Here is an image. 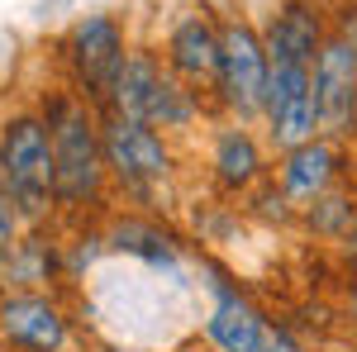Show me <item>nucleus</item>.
<instances>
[{
	"label": "nucleus",
	"mask_w": 357,
	"mask_h": 352,
	"mask_svg": "<svg viewBox=\"0 0 357 352\" xmlns=\"http://www.w3.org/2000/svg\"><path fill=\"white\" fill-rule=\"evenodd\" d=\"M0 176L10 181L15 210L24 224H43L57 205L53 138L38 105H15L0 114Z\"/></svg>",
	"instance_id": "nucleus-3"
},
{
	"label": "nucleus",
	"mask_w": 357,
	"mask_h": 352,
	"mask_svg": "<svg viewBox=\"0 0 357 352\" xmlns=\"http://www.w3.org/2000/svg\"><path fill=\"white\" fill-rule=\"evenodd\" d=\"M257 24H262L272 62H296V67H314L333 33L324 0H272L267 20Z\"/></svg>",
	"instance_id": "nucleus-9"
},
{
	"label": "nucleus",
	"mask_w": 357,
	"mask_h": 352,
	"mask_svg": "<svg viewBox=\"0 0 357 352\" xmlns=\"http://www.w3.org/2000/svg\"><path fill=\"white\" fill-rule=\"evenodd\" d=\"M343 247H348V252H353V257H357V215H353V229L343 234Z\"/></svg>",
	"instance_id": "nucleus-21"
},
{
	"label": "nucleus",
	"mask_w": 357,
	"mask_h": 352,
	"mask_svg": "<svg viewBox=\"0 0 357 352\" xmlns=\"http://www.w3.org/2000/svg\"><path fill=\"white\" fill-rule=\"evenodd\" d=\"M72 338L67 314L57 309V300L38 291H15L0 296V343L15 352H62Z\"/></svg>",
	"instance_id": "nucleus-11"
},
{
	"label": "nucleus",
	"mask_w": 357,
	"mask_h": 352,
	"mask_svg": "<svg viewBox=\"0 0 357 352\" xmlns=\"http://www.w3.org/2000/svg\"><path fill=\"white\" fill-rule=\"evenodd\" d=\"M353 138H357V134H353Z\"/></svg>",
	"instance_id": "nucleus-23"
},
{
	"label": "nucleus",
	"mask_w": 357,
	"mask_h": 352,
	"mask_svg": "<svg viewBox=\"0 0 357 352\" xmlns=\"http://www.w3.org/2000/svg\"><path fill=\"white\" fill-rule=\"evenodd\" d=\"M205 109H215V105H210V95H200L195 86H186L181 77H172V72H167L162 82H158V91H153L148 124H153V129H162V134L172 138V134H186V129H195Z\"/></svg>",
	"instance_id": "nucleus-15"
},
{
	"label": "nucleus",
	"mask_w": 357,
	"mask_h": 352,
	"mask_svg": "<svg viewBox=\"0 0 357 352\" xmlns=\"http://www.w3.org/2000/svg\"><path fill=\"white\" fill-rule=\"evenodd\" d=\"M110 243L119 252H134L143 262H153V267H172V257H176V247L167 238L162 229H153V224H138V219H124V224H114L110 229Z\"/></svg>",
	"instance_id": "nucleus-16"
},
{
	"label": "nucleus",
	"mask_w": 357,
	"mask_h": 352,
	"mask_svg": "<svg viewBox=\"0 0 357 352\" xmlns=\"http://www.w3.org/2000/svg\"><path fill=\"white\" fill-rule=\"evenodd\" d=\"M314 95H319V129L329 138L357 134V24L348 15L333 20V33L314 62Z\"/></svg>",
	"instance_id": "nucleus-7"
},
{
	"label": "nucleus",
	"mask_w": 357,
	"mask_h": 352,
	"mask_svg": "<svg viewBox=\"0 0 357 352\" xmlns=\"http://www.w3.org/2000/svg\"><path fill=\"white\" fill-rule=\"evenodd\" d=\"M53 48H57V67H62L67 86L82 100H91L96 109H105L114 95V82H119V72L129 62L134 38H129V20L124 15L91 10V15H77L57 33Z\"/></svg>",
	"instance_id": "nucleus-2"
},
{
	"label": "nucleus",
	"mask_w": 357,
	"mask_h": 352,
	"mask_svg": "<svg viewBox=\"0 0 357 352\" xmlns=\"http://www.w3.org/2000/svg\"><path fill=\"white\" fill-rule=\"evenodd\" d=\"M220 20L224 10H215L210 0H181V5H172L162 43H158L167 72L195 86L200 95L215 91V72H220Z\"/></svg>",
	"instance_id": "nucleus-5"
},
{
	"label": "nucleus",
	"mask_w": 357,
	"mask_h": 352,
	"mask_svg": "<svg viewBox=\"0 0 357 352\" xmlns=\"http://www.w3.org/2000/svg\"><path fill=\"white\" fill-rule=\"evenodd\" d=\"M38 114L53 138V162H57V205H86L96 200L110 167H105V143H100V109L82 100L72 86H53L38 95Z\"/></svg>",
	"instance_id": "nucleus-1"
},
{
	"label": "nucleus",
	"mask_w": 357,
	"mask_h": 352,
	"mask_svg": "<svg viewBox=\"0 0 357 352\" xmlns=\"http://www.w3.org/2000/svg\"><path fill=\"white\" fill-rule=\"evenodd\" d=\"M267 82H272V53H267L262 24L248 10H224L220 72H215V91H210L215 114L220 119H238V124H262Z\"/></svg>",
	"instance_id": "nucleus-4"
},
{
	"label": "nucleus",
	"mask_w": 357,
	"mask_h": 352,
	"mask_svg": "<svg viewBox=\"0 0 357 352\" xmlns=\"http://www.w3.org/2000/svg\"><path fill=\"white\" fill-rule=\"evenodd\" d=\"M353 215H357V195L343 186H333L329 195H319L314 205H305V224L319 234V238H343L353 229Z\"/></svg>",
	"instance_id": "nucleus-17"
},
{
	"label": "nucleus",
	"mask_w": 357,
	"mask_h": 352,
	"mask_svg": "<svg viewBox=\"0 0 357 352\" xmlns=\"http://www.w3.org/2000/svg\"><path fill=\"white\" fill-rule=\"evenodd\" d=\"M210 176L229 195L257 190L267 181V143L252 134V124H238V119L215 124V134H210Z\"/></svg>",
	"instance_id": "nucleus-12"
},
{
	"label": "nucleus",
	"mask_w": 357,
	"mask_h": 352,
	"mask_svg": "<svg viewBox=\"0 0 357 352\" xmlns=\"http://www.w3.org/2000/svg\"><path fill=\"white\" fill-rule=\"evenodd\" d=\"M348 319H353V324H357V291H353V296H348Z\"/></svg>",
	"instance_id": "nucleus-22"
},
{
	"label": "nucleus",
	"mask_w": 357,
	"mask_h": 352,
	"mask_svg": "<svg viewBox=\"0 0 357 352\" xmlns=\"http://www.w3.org/2000/svg\"><path fill=\"white\" fill-rule=\"evenodd\" d=\"M100 143H105V167L124 190L143 195L148 186H162L176 167L172 138L143 119H119V114H100Z\"/></svg>",
	"instance_id": "nucleus-6"
},
{
	"label": "nucleus",
	"mask_w": 357,
	"mask_h": 352,
	"mask_svg": "<svg viewBox=\"0 0 357 352\" xmlns=\"http://www.w3.org/2000/svg\"><path fill=\"white\" fill-rule=\"evenodd\" d=\"M262 352H305V348L291 338V333H286V328H272V333H267V348H262Z\"/></svg>",
	"instance_id": "nucleus-20"
},
{
	"label": "nucleus",
	"mask_w": 357,
	"mask_h": 352,
	"mask_svg": "<svg viewBox=\"0 0 357 352\" xmlns=\"http://www.w3.org/2000/svg\"><path fill=\"white\" fill-rule=\"evenodd\" d=\"M267 333H272V324L257 314V305H248L238 291L220 286L215 309L205 319V338L220 352H262L267 348Z\"/></svg>",
	"instance_id": "nucleus-13"
},
{
	"label": "nucleus",
	"mask_w": 357,
	"mask_h": 352,
	"mask_svg": "<svg viewBox=\"0 0 357 352\" xmlns=\"http://www.w3.org/2000/svg\"><path fill=\"white\" fill-rule=\"evenodd\" d=\"M162 77H167V62H162V53H158V43L134 38L129 62H124V72H119V82H114L110 105L100 109V114H119V119H143V124H148V105H153V91H158Z\"/></svg>",
	"instance_id": "nucleus-14"
},
{
	"label": "nucleus",
	"mask_w": 357,
	"mask_h": 352,
	"mask_svg": "<svg viewBox=\"0 0 357 352\" xmlns=\"http://www.w3.org/2000/svg\"><path fill=\"white\" fill-rule=\"evenodd\" d=\"M343 167H348V153H343V138H310L301 148H286V153H276V186L286 190V200L305 210V205H314L319 195H329L338 186V176H343Z\"/></svg>",
	"instance_id": "nucleus-10"
},
{
	"label": "nucleus",
	"mask_w": 357,
	"mask_h": 352,
	"mask_svg": "<svg viewBox=\"0 0 357 352\" xmlns=\"http://www.w3.org/2000/svg\"><path fill=\"white\" fill-rule=\"evenodd\" d=\"M262 129L276 153L301 148L310 138H319V95H314V67L296 62H272V82L262 100Z\"/></svg>",
	"instance_id": "nucleus-8"
},
{
	"label": "nucleus",
	"mask_w": 357,
	"mask_h": 352,
	"mask_svg": "<svg viewBox=\"0 0 357 352\" xmlns=\"http://www.w3.org/2000/svg\"><path fill=\"white\" fill-rule=\"evenodd\" d=\"M252 210L262 219H276V224H286V219L296 215V205L286 200V190L276 186V181H267V186H257V195H252Z\"/></svg>",
	"instance_id": "nucleus-19"
},
{
	"label": "nucleus",
	"mask_w": 357,
	"mask_h": 352,
	"mask_svg": "<svg viewBox=\"0 0 357 352\" xmlns=\"http://www.w3.org/2000/svg\"><path fill=\"white\" fill-rule=\"evenodd\" d=\"M20 229H24V219L15 210V195H10V181L0 176V267L10 262V252L20 247Z\"/></svg>",
	"instance_id": "nucleus-18"
}]
</instances>
